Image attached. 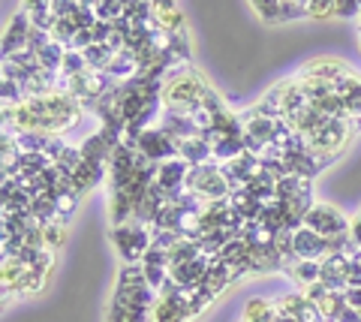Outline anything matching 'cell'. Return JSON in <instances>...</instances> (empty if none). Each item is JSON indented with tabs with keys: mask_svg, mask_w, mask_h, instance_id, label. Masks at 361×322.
Here are the masks:
<instances>
[{
	"mask_svg": "<svg viewBox=\"0 0 361 322\" xmlns=\"http://www.w3.org/2000/svg\"><path fill=\"white\" fill-rule=\"evenodd\" d=\"M211 91L214 87L205 82V75H199L187 63H175L163 79V109L190 115L196 109H202V103H205V97Z\"/></svg>",
	"mask_w": 361,
	"mask_h": 322,
	"instance_id": "cell-1",
	"label": "cell"
},
{
	"mask_svg": "<svg viewBox=\"0 0 361 322\" xmlns=\"http://www.w3.org/2000/svg\"><path fill=\"white\" fill-rule=\"evenodd\" d=\"M109 235H111L115 250L121 253L123 265H139L145 259V253L151 250V244H154V229L139 223V220H130V223L111 226Z\"/></svg>",
	"mask_w": 361,
	"mask_h": 322,
	"instance_id": "cell-2",
	"label": "cell"
},
{
	"mask_svg": "<svg viewBox=\"0 0 361 322\" xmlns=\"http://www.w3.org/2000/svg\"><path fill=\"white\" fill-rule=\"evenodd\" d=\"M193 304H190V292L175 286L169 280L160 292H157V302L151 310V322H193Z\"/></svg>",
	"mask_w": 361,
	"mask_h": 322,
	"instance_id": "cell-3",
	"label": "cell"
},
{
	"mask_svg": "<svg viewBox=\"0 0 361 322\" xmlns=\"http://www.w3.org/2000/svg\"><path fill=\"white\" fill-rule=\"evenodd\" d=\"M187 190L196 193L205 202H217V199H229L232 187L220 172V163H205V166H193L187 178Z\"/></svg>",
	"mask_w": 361,
	"mask_h": 322,
	"instance_id": "cell-4",
	"label": "cell"
},
{
	"mask_svg": "<svg viewBox=\"0 0 361 322\" xmlns=\"http://www.w3.org/2000/svg\"><path fill=\"white\" fill-rule=\"evenodd\" d=\"M304 226L319 232L325 238H341V235H349V226H353V220H349L343 211H337L334 205H325V202H313L307 217H304Z\"/></svg>",
	"mask_w": 361,
	"mask_h": 322,
	"instance_id": "cell-5",
	"label": "cell"
},
{
	"mask_svg": "<svg viewBox=\"0 0 361 322\" xmlns=\"http://www.w3.org/2000/svg\"><path fill=\"white\" fill-rule=\"evenodd\" d=\"M133 148L139 151L142 157H148L151 163H166V160L178 157V142L169 136L160 124L151 127V130H145L142 136L133 142Z\"/></svg>",
	"mask_w": 361,
	"mask_h": 322,
	"instance_id": "cell-6",
	"label": "cell"
},
{
	"mask_svg": "<svg viewBox=\"0 0 361 322\" xmlns=\"http://www.w3.org/2000/svg\"><path fill=\"white\" fill-rule=\"evenodd\" d=\"M292 250H295V259L322 262L334 253V238H325L319 232L301 226V229H295V235H292Z\"/></svg>",
	"mask_w": 361,
	"mask_h": 322,
	"instance_id": "cell-7",
	"label": "cell"
},
{
	"mask_svg": "<svg viewBox=\"0 0 361 322\" xmlns=\"http://www.w3.org/2000/svg\"><path fill=\"white\" fill-rule=\"evenodd\" d=\"M190 169H193V166H190L187 160H180V157H172V160L160 163V169H157V187H160L166 196H175L180 190H187Z\"/></svg>",
	"mask_w": 361,
	"mask_h": 322,
	"instance_id": "cell-8",
	"label": "cell"
},
{
	"mask_svg": "<svg viewBox=\"0 0 361 322\" xmlns=\"http://www.w3.org/2000/svg\"><path fill=\"white\" fill-rule=\"evenodd\" d=\"M208 265H211V256H196L190 259L184 265H175V268H169V280H172L175 286H180V290H199L202 283H205V274H208Z\"/></svg>",
	"mask_w": 361,
	"mask_h": 322,
	"instance_id": "cell-9",
	"label": "cell"
},
{
	"mask_svg": "<svg viewBox=\"0 0 361 322\" xmlns=\"http://www.w3.org/2000/svg\"><path fill=\"white\" fill-rule=\"evenodd\" d=\"M30 30H33V21H30V16L25 13V9H21V13L6 25V33H4V58H13V54L27 49Z\"/></svg>",
	"mask_w": 361,
	"mask_h": 322,
	"instance_id": "cell-10",
	"label": "cell"
},
{
	"mask_svg": "<svg viewBox=\"0 0 361 322\" xmlns=\"http://www.w3.org/2000/svg\"><path fill=\"white\" fill-rule=\"evenodd\" d=\"M334 94H337V99L343 103L346 115L353 118V120H358V118H361V75H358L355 70H349L343 79L334 82Z\"/></svg>",
	"mask_w": 361,
	"mask_h": 322,
	"instance_id": "cell-11",
	"label": "cell"
},
{
	"mask_svg": "<svg viewBox=\"0 0 361 322\" xmlns=\"http://www.w3.org/2000/svg\"><path fill=\"white\" fill-rule=\"evenodd\" d=\"M349 73V66L343 61H334V58H316L307 66H301V79H313V82H329L334 85L337 79H343Z\"/></svg>",
	"mask_w": 361,
	"mask_h": 322,
	"instance_id": "cell-12",
	"label": "cell"
},
{
	"mask_svg": "<svg viewBox=\"0 0 361 322\" xmlns=\"http://www.w3.org/2000/svg\"><path fill=\"white\" fill-rule=\"evenodd\" d=\"M109 175V163H99V160H82V166L73 172V190L78 196H87L94 187L103 181Z\"/></svg>",
	"mask_w": 361,
	"mask_h": 322,
	"instance_id": "cell-13",
	"label": "cell"
},
{
	"mask_svg": "<svg viewBox=\"0 0 361 322\" xmlns=\"http://www.w3.org/2000/svg\"><path fill=\"white\" fill-rule=\"evenodd\" d=\"M109 322H151V307H142L115 292L109 304Z\"/></svg>",
	"mask_w": 361,
	"mask_h": 322,
	"instance_id": "cell-14",
	"label": "cell"
},
{
	"mask_svg": "<svg viewBox=\"0 0 361 322\" xmlns=\"http://www.w3.org/2000/svg\"><path fill=\"white\" fill-rule=\"evenodd\" d=\"M178 157L187 160L190 166H205V163H214V148L205 136H190L184 142H178Z\"/></svg>",
	"mask_w": 361,
	"mask_h": 322,
	"instance_id": "cell-15",
	"label": "cell"
},
{
	"mask_svg": "<svg viewBox=\"0 0 361 322\" xmlns=\"http://www.w3.org/2000/svg\"><path fill=\"white\" fill-rule=\"evenodd\" d=\"M283 271L289 274L292 283L301 286V292H304V290H310L313 283H319V277H322V262H313V259H292Z\"/></svg>",
	"mask_w": 361,
	"mask_h": 322,
	"instance_id": "cell-16",
	"label": "cell"
},
{
	"mask_svg": "<svg viewBox=\"0 0 361 322\" xmlns=\"http://www.w3.org/2000/svg\"><path fill=\"white\" fill-rule=\"evenodd\" d=\"M238 277V271L232 268L226 259H220V256H211V265H208V274H205V286L214 292V295H220V292H226L229 290V283Z\"/></svg>",
	"mask_w": 361,
	"mask_h": 322,
	"instance_id": "cell-17",
	"label": "cell"
},
{
	"mask_svg": "<svg viewBox=\"0 0 361 322\" xmlns=\"http://www.w3.org/2000/svg\"><path fill=\"white\" fill-rule=\"evenodd\" d=\"M154 18L160 30H169V33L184 30V13H180L175 0H154Z\"/></svg>",
	"mask_w": 361,
	"mask_h": 322,
	"instance_id": "cell-18",
	"label": "cell"
},
{
	"mask_svg": "<svg viewBox=\"0 0 361 322\" xmlns=\"http://www.w3.org/2000/svg\"><path fill=\"white\" fill-rule=\"evenodd\" d=\"M241 322H277V304L268 302V298H250Z\"/></svg>",
	"mask_w": 361,
	"mask_h": 322,
	"instance_id": "cell-19",
	"label": "cell"
},
{
	"mask_svg": "<svg viewBox=\"0 0 361 322\" xmlns=\"http://www.w3.org/2000/svg\"><path fill=\"white\" fill-rule=\"evenodd\" d=\"M265 25H286V0H250Z\"/></svg>",
	"mask_w": 361,
	"mask_h": 322,
	"instance_id": "cell-20",
	"label": "cell"
},
{
	"mask_svg": "<svg viewBox=\"0 0 361 322\" xmlns=\"http://www.w3.org/2000/svg\"><path fill=\"white\" fill-rule=\"evenodd\" d=\"M127 9H130V0H99V6L94 9L97 21H109V25H121L127 18Z\"/></svg>",
	"mask_w": 361,
	"mask_h": 322,
	"instance_id": "cell-21",
	"label": "cell"
},
{
	"mask_svg": "<svg viewBox=\"0 0 361 322\" xmlns=\"http://www.w3.org/2000/svg\"><path fill=\"white\" fill-rule=\"evenodd\" d=\"M82 54H85L87 70H109V63L115 61V51H111V46H106V42H94V46H87Z\"/></svg>",
	"mask_w": 361,
	"mask_h": 322,
	"instance_id": "cell-22",
	"label": "cell"
},
{
	"mask_svg": "<svg viewBox=\"0 0 361 322\" xmlns=\"http://www.w3.org/2000/svg\"><path fill=\"white\" fill-rule=\"evenodd\" d=\"M51 136H45V132H16V145L21 154H45V148H49Z\"/></svg>",
	"mask_w": 361,
	"mask_h": 322,
	"instance_id": "cell-23",
	"label": "cell"
},
{
	"mask_svg": "<svg viewBox=\"0 0 361 322\" xmlns=\"http://www.w3.org/2000/svg\"><path fill=\"white\" fill-rule=\"evenodd\" d=\"M87 70V63H85V54L82 51H73V49H66L63 54V63H61V87L75 79V75H82Z\"/></svg>",
	"mask_w": 361,
	"mask_h": 322,
	"instance_id": "cell-24",
	"label": "cell"
},
{
	"mask_svg": "<svg viewBox=\"0 0 361 322\" xmlns=\"http://www.w3.org/2000/svg\"><path fill=\"white\" fill-rule=\"evenodd\" d=\"M63 54H66V49L61 46V42H49L39 54H37V61H39V66L42 70H49V73H61V63H63Z\"/></svg>",
	"mask_w": 361,
	"mask_h": 322,
	"instance_id": "cell-25",
	"label": "cell"
},
{
	"mask_svg": "<svg viewBox=\"0 0 361 322\" xmlns=\"http://www.w3.org/2000/svg\"><path fill=\"white\" fill-rule=\"evenodd\" d=\"M42 232H45V247L61 250L63 241H66V220L54 217V220H49V223H42Z\"/></svg>",
	"mask_w": 361,
	"mask_h": 322,
	"instance_id": "cell-26",
	"label": "cell"
},
{
	"mask_svg": "<svg viewBox=\"0 0 361 322\" xmlns=\"http://www.w3.org/2000/svg\"><path fill=\"white\" fill-rule=\"evenodd\" d=\"M75 25H73V18L70 16H66V18H58V21H54V27L49 30L51 33V39L54 42H61V46L63 49H70V42H73V37H75Z\"/></svg>",
	"mask_w": 361,
	"mask_h": 322,
	"instance_id": "cell-27",
	"label": "cell"
},
{
	"mask_svg": "<svg viewBox=\"0 0 361 322\" xmlns=\"http://www.w3.org/2000/svg\"><path fill=\"white\" fill-rule=\"evenodd\" d=\"M78 196L73 187H66V190H61V193H54V202H58V214L63 217V220H70L73 214H75V208H78Z\"/></svg>",
	"mask_w": 361,
	"mask_h": 322,
	"instance_id": "cell-28",
	"label": "cell"
},
{
	"mask_svg": "<svg viewBox=\"0 0 361 322\" xmlns=\"http://www.w3.org/2000/svg\"><path fill=\"white\" fill-rule=\"evenodd\" d=\"M49 271L51 268H42V265H33V268H27V277H25V295L30 292H39L45 280H49Z\"/></svg>",
	"mask_w": 361,
	"mask_h": 322,
	"instance_id": "cell-29",
	"label": "cell"
},
{
	"mask_svg": "<svg viewBox=\"0 0 361 322\" xmlns=\"http://www.w3.org/2000/svg\"><path fill=\"white\" fill-rule=\"evenodd\" d=\"M304 9H307V18H331L334 16V0H307Z\"/></svg>",
	"mask_w": 361,
	"mask_h": 322,
	"instance_id": "cell-30",
	"label": "cell"
},
{
	"mask_svg": "<svg viewBox=\"0 0 361 322\" xmlns=\"http://www.w3.org/2000/svg\"><path fill=\"white\" fill-rule=\"evenodd\" d=\"M334 18H361L358 0H334Z\"/></svg>",
	"mask_w": 361,
	"mask_h": 322,
	"instance_id": "cell-31",
	"label": "cell"
},
{
	"mask_svg": "<svg viewBox=\"0 0 361 322\" xmlns=\"http://www.w3.org/2000/svg\"><path fill=\"white\" fill-rule=\"evenodd\" d=\"M346 283L349 286H361V259H353L346 268Z\"/></svg>",
	"mask_w": 361,
	"mask_h": 322,
	"instance_id": "cell-32",
	"label": "cell"
},
{
	"mask_svg": "<svg viewBox=\"0 0 361 322\" xmlns=\"http://www.w3.org/2000/svg\"><path fill=\"white\" fill-rule=\"evenodd\" d=\"M343 298H346L349 307H355L358 314H361V286H349V290L343 292Z\"/></svg>",
	"mask_w": 361,
	"mask_h": 322,
	"instance_id": "cell-33",
	"label": "cell"
},
{
	"mask_svg": "<svg viewBox=\"0 0 361 322\" xmlns=\"http://www.w3.org/2000/svg\"><path fill=\"white\" fill-rule=\"evenodd\" d=\"M334 322H361V314H358L355 307H349V304H346V307L341 310V314H337V319H334Z\"/></svg>",
	"mask_w": 361,
	"mask_h": 322,
	"instance_id": "cell-34",
	"label": "cell"
},
{
	"mask_svg": "<svg viewBox=\"0 0 361 322\" xmlns=\"http://www.w3.org/2000/svg\"><path fill=\"white\" fill-rule=\"evenodd\" d=\"M349 235H353V241L358 244V250H361V214L353 217V226H349Z\"/></svg>",
	"mask_w": 361,
	"mask_h": 322,
	"instance_id": "cell-35",
	"label": "cell"
},
{
	"mask_svg": "<svg viewBox=\"0 0 361 322\" xmlns=\"http://www.w3.org/2000/svg\"><path fill=\"white\" fill-rule=\"evenodd\" d=\"M358 42H361V27H358Z\"/></svg>",
	"mask_w": 361,
	"mask_h": 322,
	"instance_id": "cell-36",
	"label": "cell"
},
{
	"mask_svg": "<svg viewBox=\"0 0 361 322\" xmlns=\"http://www.w3.org/2000/svg\"><path fill=\"white\" fill-rule=\"evenodd\" d=\"M358 4H361V0H358Z\"/></svg>",
	"mask_w": 361,
	"mask_h": 322,
	"instance_id": "cell-37",
	"label": "cell"
},
{
	"mask_svg": "<svg viewBox=\"0 0 361 322\" xmlns=\"http://www.w3.org/2000/svg\"><path fill=\"white\" fill-rule=\"evenodd\" d=\"M358 259H361V256H358Z\"/></svg>",
	"mask_w": 361,
	"mask_h": 322,
	"instance_id": "cell-38",
	"label": "cell"
}]
</instances>
